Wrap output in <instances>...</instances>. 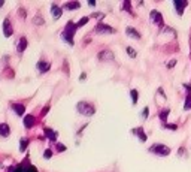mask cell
Returning <instances> with one entry per match:
<instances>
[{
  "mask_svg": "<svg viewBox=\"0 0 191 172\" xmlns=\"http://www.w3.org/2000/svg\"><path fill=\"white\" fill-rule=\"evenodd\" d=\"M76 24L73 23V21H69L67 24H66V29H64V32L61 33V39L63 41H66L69 45H75V42H73V36H75V32H76Z\"/></svg>",
  "mask_w": 191,
  "mask_h": 172,
  "instance_id": "1",
  "label": "cell"
},
{
  "mask_svg": "<svg viewBox=\"0 0 191 172\" xmlns=\"http://www.w3.org/2000/svg\"><path fill=\"white\" fill-rule=\"evenodd\" d=\"M76 108H78V112L85 115V117H91L94 115L96 112V108L93 106L91 103H88V102H79L78 105H76Z\"/></svg>",
  "mask_w": 191,
  "mask_h": 172,
  "instance_id": "2",
  "label": "cell"
},
{
  "mask_svg": "<svg viewBox=\"0 0 191 172\" xmlns=\"http://www.w3.org/2000/svg\"><path fill=\"white\" fill-rule=\"evenodd\" d=\"M151 153H154L157 156H163V157H166L170 154V148L167 147V145H164V144H155V145H152V147L149 148Z\"/></svg>",
  "mask_w": 191,
  "mask_h": 172,
  "instance_id": "3",
  "label": "cell"
},
{
  "mask_svg": "<svg viewBox=\"0 0 191 172\" xmlns=\"http://www.w3.org/2000/svg\"><path fill=\"white\" fill-rule=\"evenodd\" d=\"M94 32H96V33H101V35H109V33H115V29L109 27V25L105 24V23H99V24L96 25Z\"/></svg>",
  "mask_w": 191,
  "mask_h": 172,
  "instance_id": "4",
  "label": "cell"
},
{
  "mask_svg": "<svg viewBox=\"0 0 191 172\" xmlns=\"http://www.w3.org/2000/svg\"><path fill=\"white\" fill-rule=\"evenodd\" d=\"M149 18L154 21L157 25H160V27H163L164 25V20H163V15H161V12H158V11H151V14H149Z\"/></svg>",
  "mask_w": 191,
  "mask_h": 172,
  "instance_id": "5",
  "label": "cell"
},
{
  "mask_svg": "<svg viewBox=\"0 0 191 172\" xmlns=\"http://www.w3.org/2000/svg\"><path fill=\"white\" fill-rule=\"evenodd\" d=\"M97 57H99V60H101V61H112V60H113V52L109 51V49H105V51L99 52Z\"/></svg>",
  "mask_w": 191,
  "mask_h": 172,
  "instance_id": "6",
  "label": "cell"
},
{
  "mask_svg": "<svg viewBox=\"0 0 191 172\" xmlns=\"http://www.w3.org/2000/svg\"><path fill=\"white\" fill-rule=\"evenodd\" d=\"M3 33H5L6 37H10L12 33H14V29H12V24H10L9 18H5V21H3Z\"/></svg>",
  "mask_w": 191,
  "mask_h": 172,
  "instance_id": "7",
  "label": "cell"
},
{
  "mask_svg": "<svg viewBox=\"0 0 191 172\" xmlns=\"http://www.w3.org/2000/svg\"><path fill=\"white\" fill-rule=\"evenodd\" d=\"M22 123H24V127L31 129V127L36 124V118H34L33 115H24V120H22Z\"/></svg>",
  "mask_w": 191,
  "mask_h": 172,
  "instance_id": "8",
  "label": "cell"
},
{
  "mask_svg": "<svg viewBox=\"0 0 191 172\" xmlns=\"http://www.w3.org/2000/svg\"><path fill=\"white\" fill-rule=\"evenodd\" d=\"M36 68L39 69V72H41V73H45V72H48V70H49L51 64H49L48 61H43V60H41V61H37V63H36Z\"/></svg>",
  "mask_w": 191,
  "mask_h": 172,
  "instance_id": "9",
  "label": "cell"
},
{
  "mask_svg": "<svg viewBox=\"0 0 191 172\" xmlns=\"http://www.w3.org/2000/svg\"><path fill=\"white\" fill-rule=\"evenodd\" d=\"M61 11H63V9H61L57 3H52V5H51V14H52V17H54L55 20L61 17V14H63Z\"/></svg>",
  "mask_w": 191,
  "mask_h": 172,
  "instance_id": "10",
  "label": "cell"
},
{
  "mask_svg": "<svg viewBox=\"0 0 191 172\" xmlns=\"http://www.w3.org/2000/svg\"><path fill=\"white\" fill-rule=\"evenodd\" d=\"M10 108L15 111V114H17V115H20V117H21V115H24L25 106H24L22 103H12V105H10Z\"/></svg>",
  "mask_w": 191,
  "mask_h": 172,
  "instance_id": "11",
  "label": "cell"
},
{
  "mask_svg": "<svg viewBox=\"0 0 191 172\" xmlns=\"http://www.w3.org/2000/svg\"><path fill=\"white\" fill-rule=\"evenodd\" d=\"M43 132H45V136H46L49 141H52V142H54V141L57 139V136H58L57 132H55V130H52V129H49V127H45V130H43Z\"/></svg>",
  "mask_w": 191,
  "mask_h": 172,
  "instance_id": "12",
  "label": "cell"
},
{
  "mask_svg": "<svg viewBox=\"0 0 191 172\" xmlns=\"http://www.w3.org/2000/svg\"><path fill=\"white\" fill-rule=\"evenodd\" d=\"M187 5H188V2H178V0H175L173 6L176 8L178 15H182V11H184V8H187Z\"/></svg>",
  "mask_w": 191,
  "mask_h": 172,
  "instance_id": "13",
  "label": "cell"
},
{
  "mask_svg": "<svg viewBox=\"0 0 191 172\" xmlns=\"http://www.w3.org/2000/svg\"><path fill=\"white\" fill-rule=\"evenodd\" d=\"M125 33L129 37H133V39H141V33H139L137 30H134L133 27H127L125 29Z\"/></svg>",
  "mask_w": 191,
  "mask_h": 172,
  "instance_id": "14",
  "label": "cell"
},
{
  "mask_svg": "<svg viewBox=\"0 0 191 172\" xmlns=\"http://www.w3.org/2000/svg\"><path fill=\"white\" fill-rule=\"evenodd\" d=\"M132 132H133V133H134L136 136H139V139H141L142 142H145V141H146V135H145V132H143V129H142V127L133 129Z\"/></svg>",
  "mask_w": 191,
  "mask_h": 172,
  "instance_id": "15",
  "label": "cell"
},
{
  "mask_svg": "<svg viewBox=\"0 0 191 172\" xmlns=\"http://www.w3.org/2000/svg\"><path fill=\"white\" fill-rule=\"evenodd\" d=\"M25 48H27V39H25V37H21L20 42H18V47H17V51L21 54V52H24Z\"/></svg>",
  "mask_w": 191,
  "mask_h": 172,
  "instance_id": "16",
  "label": "cell"
},
{
  "mask_svg": "<svg viewBox=\"0 0 191 172\" xmlns=\"http://www.w3.org/2000/svg\"><path fill=\"white\" fill-rule=\"evenodd\" d=\"M169 114H170V109H169V108L160 111V121L163 123V126L166 124V121H167V115H169Z\"/></svg>",
  "mask_w": 191,
  "mask_h": 172,
  "instance_id": "17",
  "label": "cell"
},
{
  "mask_svg": "<svg viewBox=\"0 0 191 172\" xmlns=\"http://www.w3.org/2000/svg\"><path fill=\"white\" fill-rule=\"evenodd\" d=\"M9 133H10L9 126H8L6 123H2V124H0V135L6 138V136H9Z\"/></svg>",
  "mask_w": 191,
  "mask_h": 172,
  "instance_id": "18",
  "label": "cell"
},
{
  "mask_svg": "<svg viewBox=\"0 0 191 172\" xmlns=\"http://www.w3.org/2000/svg\"><path fill=\"white\" fill-rule=\"evenodd\" d=\"M63 8L64 9H69V11H72V9H79L81 8V3H78V2H67V3H64L63 5Z\"/></svg>",
  "mask_w": 191,
  "mask_h": 172,
  "instance_id": "19",
  "label": "cell"
},
{
  "mask_svg": "<svg viewBox=\"0 0 191 172\" xmlns=\"http://www.w3.org/2000/svg\"><path fill=\"white\" fill-rule=\"evenodd\" d=\"M29 142H30V141H29L27 138H22V139L20 141V151H21V153H22V151H24L25 148H27V145H29Z\"/></svg>",
  "mask_w": 191,
  "mask_h": 172,
  "instance_id": "20",
  "label": "cell"
},
{
  "mask_svg": "<svg viewBox=\"0 0 191 172\" xmlns=\"http://www.w3.org/2000/svg\"><path fill=\"white\" fill-rule=\"evenodd\" d=\"M184 109H185V111H190V109H191V94H187V97H185Z\"/></svg>",
  "mask_w": 191,
  "mask_h": 172,
  "instance_id": "21",
  "label": "cell"
},
{
  "mask_svg": "<svg viewBox=\"0 0 191 172\" xmlns=\"http://www.w3.org/2000/svg\"><path fill=\"white\" fill-rule=\"evenodd\" d=\"M130 96H132V102L136 105V103H137V99H139V93H137V90H134V88H133V90L130 91Z\"/></svg>",
  "mask_w": 191,
  "mask_h": 172,
  "instance_id": "22",
  "label": "cell"
},
{
  "mask_svg": "<svg viewBox=\"0 0 191 172\" xmlns=\"http://www.w3.org/2000/svg\"><path fill=\"white\" fill-rule=\"evenodd\" d=\"M88 20H90V17H84V18H81V20L78 21V24H76V27H78V29H79V27H84V25L88 23Z\"/></svg>",
  "mask_w": 191,
  "mask_h": 172,
  "instance_id": "23",
  "label": "cell"
},
{
  "mask_svg": "<svg viewBox=\"0 0 191 172\" xmlns=\"http://www.w3.org/2000/svg\"><path fill=\"white\" fill-rule=\"evenodd\" d=\"M125 51H127V54H129L132 59H134V57L137 56V52H136V51H134L132 47H127V48H125Z\"/></svg>",
  "mask_w": 191,
  "mask_h": 172,
  "instance_id": "24",
  "label": "cell"
},
{
  "mask_svg": "<svg viewBox=\"0 0 191 172\" xmlns=\"http://www.w3.org/2000/svg\"><path fill=\"white\" fill-rule=\"evenodd\" d=\"M122 8H124V9H127V11H129L130 14H132V8H130V2H129V0H125V2L122 3Z\"/></svg>",
  "mask_w": 191,
  "mask_h": 172,
  "instance_id": "25",
  "label": "cell"
},
{
  "mask_svg": "<svg viewBox=\"0 0 191 172\" xmlns=\"http://www.w3.org/2000/svg\"><path fill=\"white\" fill-rule=\"evenodd\" d=\"M163 127H164V129H169V130H176V129H178V124H164Z\"/></svg>",
  "mask_w": 191,
  "mask_h": 172,
  "instance_id": "26",
  "label": "cell"
},
{
  "mask_svg": "<svg viewBox=\"0 0 191 172\" xmlns=\"http://www.w3.org/2000/svg\"><path fill=\"white\" fill-rule=\"evenodd\" d=\"M33 23H34V24H36V23H39V25H42V24H43V20H42L39 15H37V17L33 18Z\"/></svg>",
  "mask_w": 191,
  "mask_h": 172,
  "instance_id": "27",
  "label": "cell"
},
{
  "mask_svg": "<svg viewBox=\"0 0 191 172\" xmlns=\"http://www.w3.org/2000/svg\"><path fill=\"white\" fill-rule=\"evenodd\" d=\"M43 157H45V159H51V157H52V151H51V150H46V151L43 153Z\"/></svg>",
  "mask_w": 191,
  "mask_h": 172,
  "instance_id": "28",
  "label": "cell"
},
{
  "mask_svg": "<svg viewBox=\"0 0 191 172\" xmlns=\"http://www.w3.org/2000/svg\"><path fill=\"white\" fill-rule=\"evenodd\" d=\"M57 150H58V151H64L66 147H64V145H61V144H57Z\"/></svg>",
  "mask_w": 191,
  "mask_h": 172,
  "instance_id": "29",
  "label": "cell"
},
{
  "mask_svg": "<svg viewBox=\"0 0 191 172\" xmlns=\"http://www.w3.org/2000/svg\"><path fill=\"white\" fill-rule=\"evenodd\" d=\"M176 64V60H172V61H169V64H167V68L170 69V68H173V66Z\"/></svg>",
  "mask_w": 191,
  "mask_h": 172,
  "instance_id": "30",
  "label": "cell"
},
{
  "mask_svg": "<svg viewBox=\"0 0 191 172\" xmlns=\"http://www.w3.org/2000/svg\"><path fill=\"white\" fill-rule=\"evenodd\" d=\"M158 94H161V96H163V99H166V96H164V91H163V88H158Z\"/></svg>",
  "mask_w": 191,
  "mask_h": 172,
  "instance_id": "31",
  "label": "cell"
},
{
  "mask_svg": "<svg viewBox=\"0 0 191 172\" xmlns=\"http://www.w3.org/2000/svg\"><path fill=\"white\" fill-rule=\"evenodd\" d=\"M142 115H143V118H146V117H148V108H145V109H143Z\"/></svg>",
  "mask_w": 191,
  "mask_h": 172,
  "instance_id": "32",
  "label": "cell"
},
{
  "mask_svg": "<svg viewBox=\"0 0 191 172\" xmlns=\"http://www.w3.org/2000/svg\"><path fill=\"white\" fill-rule=\"evenodd\" d=\"M5 5V2H0V6H3Z\"/></svg>",
  "mask_w": 191,
  "mask_h": 172,
  "instance_id": "33",
  "label": "cell"
}]
</instances>
